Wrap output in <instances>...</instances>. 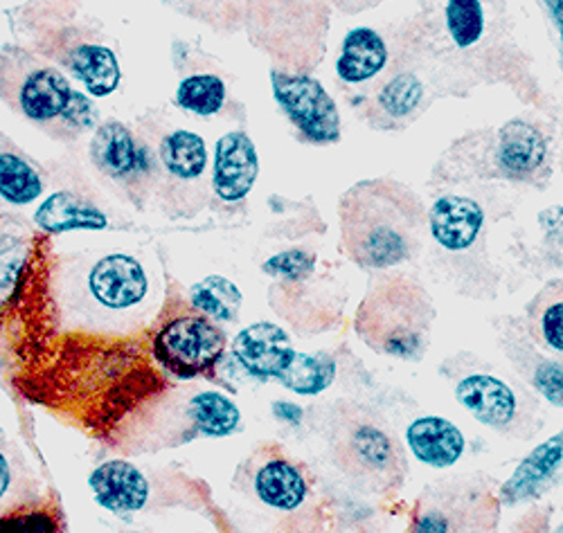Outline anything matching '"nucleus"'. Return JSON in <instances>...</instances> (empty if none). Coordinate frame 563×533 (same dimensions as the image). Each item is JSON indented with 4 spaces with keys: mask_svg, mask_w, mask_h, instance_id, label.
<instances>
[{
    "mask_svg": "<svg viewBox=\"0 0 563 533\" xmlns=\"http://www.w3.org/2000/svg\"><path fill=\"white\" fill-rule=\"evenodd\" d=\"M90 296L109 311H126L147 298L150 277L137 259L129 255H107L88 275Z\"/></svg>",
    "mask_w": 563,
    "mask_h": 533,
    "instance_id": "obj_13",
    "label": "nucleus"
},
{
    "mask_svg": "<svg viewBox=\"0 0 563 533\" xmlns=\"http://www.w3.org/2000/svg\"><path fill=\"white\" fill-rule=\"evenodd\" d=\"M273 410H275V414L279 417V419H285V421H289V423H298L300 419H302V410L298 408V406H294V403H275L273 406Z\"/></svg>",
    "mask_w": 563,
    "mask_h": 533,
    "instance_id": "obj_36",
    "label": "nucleus"
},
{
    "mask_svg": "<svg viewBox=\"0 0 563 533\" xmlns=\"http://www.w3.org/2000/svg\"><path fill=\"white\" fill-rule=\"evenodd\" d=\"M10 484H12V470H10V464H8L5 455L0 453V500L5 498Z\"/></svg>",
    "mask_w": 563,
    "mask_h": 533,
    "instance_id": "obj_37",
    "label": "nucleus"
},
{
    "mask_svg": "<svg viewBox=\"0 0 563 533\" xmlns=\"http://www.w3.org/2000/svg\"><path fill=\"white\" fill-rule=\"evenodd\" d=\"M232 356L253 378L279 382L294 365L298 352L285 329L273 322H255L234 335Z\"/></svg>",
    "mask_w": 563,
    "mask_h": 533,
    "instance_id": "obj_9",
    "label": "nucleus"
},
{
    "mask_svg": "<svg viewBox=\"0 0 563 533\" xmlns=\"http://www.w3.org/2000/svg\"><path fill=\"white\" fill-rule=\"evenodd\" d=\"M431 320L433 307L424 288L408 279H388L363 302L356 329L372 349L410 360L427 349Z\"/></svg>",
    "mask_w": 563,
    "mask_h": 533,
    "instance_id": "obj_3",
    "label": "nucleus"
},
{
    "mask_svg": "<svg viewBox=\"0 0 563 533\" xmlns=\"http://www.w3.org/2000/svg\"><path fill=\"white\" fill-rule=\"evenodd\" d=\"M271 86L277 107L309 144L327 147L341 140L339 107L318 79L300 73L273 70Z\"/></svg>",
    "mask_w": 563,
    "mask_h": 533,
    "instance_id": "obj_7",
    "label": "nucleus"
},
{
    "mask_svg": "<svg viewBox=\"0 0 563 533\" xmlns=\"http://www.w3.org/2000/svg\"><path fill=\"white\" fill-rule=\"evenodd\" d=\"M36 225L48 234H64L75 230H104L109 225L107 214L70 191H57L45 199L34 214Z\"/></svg>",
    "mask_w": 563,
    "mask_h": 533,
    "instance_id": "obj_22",
    "label": "nucleus"
},
{
    "mask_svg": "<svg viewBox=\"0 0 563 533\" xmlns=\"http://www.w3.org/2000/svg\"><path fill=\"white\" fill-rule=\"evenodd\" d=\"M339 466L369 489L399 487L404 457L393 434L365 419H347L334 430L332 442Z\"/></svg>",
    "mask_w": 563,
    "mask_h": 533,
    "instance_id": "obj_5",
    "label": "nucleus"
},
{
    "mask_svg": "<svg viewBox=\"0 0 563 533\" xmlns=\"http://www.w3.org/2000/svg\"><path fill=\"white\" fill-rule=\"evenodd\" d=\"M541 333H543V341L548 343V347L554 349L556 354H561V349H563V304H561V300L550 304L545 309V313L541 315Z\"/></svg>",
    "mask_w": 563,
    "mask_h": 533,
    "instance_id": "obj_34",
    "label": "nucleus"
},
{
    "mask_svg": "<svg viewBox=\"0 0 563 533\" xmlns=\"http://www.w3.org/2000/svg\"><path fill=\"white\" fill-rule=\"evenodd\" d=\"M225 352V335L206 315L183 313L154 335V358L178 380L210 374Z\"/></svg>",
    "mask_w": 563,
    "mask_h": 533,
    "instance_id": "obj_6",
    "label": "nucleus"
},
{
    "mask_svg": "<svg viewBox=\"0 0 563 533\" xmlns=\"http://www.w3.org/2000/svg\"><path fill=\"white\" fill-rule=\"evenodd\" d=\"M96 502L111 513H135L150 502V481L145 473L129 462H104L88 477Z\"/></svg>",
    "mask_w": 563,
    "mask_h": 533,
    "instance_id": "obj_16",
    "label": "nucleus"
},
{
    "mask_svg": "<svg viewBox=\"0 0 563 533\" xmlns=\"http://www.w3.org/2000/svg\"><path fill=\"white\" fill-rule=\"evenodd\" d=\"M158 158L169 178L180 182H197L203 178L208 167V147L199 133L178 129L163 137Z\"/></svg>",
    "mask_w": 563,
    "mask_h": 533,
    "instance_id": "obj_23",
    "label": "nucleus"
},
{
    "mask_svg": "<svg viewBox=\"0 0 563 533\" xmlns=\"http://www.w3.org/2000/svg\"><path fill=\"white\" fill-rule=\"evenodd\" d=\"M455 509L449 507H427L421 511L408 533H455Z\"/></svg>",
    "mask_w": 563,
    "mask_h": 533,
    "instance_id": "obj_32",
    "label": "nucleus"
},
{
    "mask_svg": "<svg viewBox=\"0 0 563 533\" xmlns=\"http://www.w3.org/2000/svg\"><path fill=\"white\" fill-rule=\"evenodd\" d=\"M336 378V360L327 354H298L285 378L279 385H285L287 390L302 395V397H316L324 392Z\"/></svg>",
    "mask_w": 563,
    "mask_h": 533,
    "instance_id": "obj_26",
    "label": "nucleus"
},
{
    "mask_svg": "<svg viewBox=\"0 0 563 533\" xmlns=\"http://www.w3.org/2000/svg\"><path fill=\"white\" fill-rule=\"evenodd\" d=\"M563 459V434L556 432L554 437L537 446L516 470L503 484L498 493L503 504H521L528 500L539 498L561 470Z\"/></svg>",
    "mask_w": 563,
    "mask_h": 533,
    "instance_id": "obj_18",
    "label": "nucleus"
},
{
    "mask_svg": "<svg viewBox=\"0 0 563 533\" xmlns=\"http://www.w3.org/2000/svg\"><path fill=\"white\" fill-rule=\"evenodd\" d=\"M0 533H62V522L51 509H19L0 515Z\"/></svg>",
    "mask_w": 563,
    "mask_h": 533,
    "instance_id": "obj_30",
    "label": "nucleus"
},
{
    "mask_svg": "<svg viewBox=\"0 0 563 533\" xmlns=\"http://www.w3.org/2000/svg\"><path fill=\"white\" fill-rule=\"evenodd\" d=\"M457 403L478 423L507 430L519 417V399L511 387L492 374H468L455 385Z\"/></svg>",
    "mask_w": 563,
    "mask_h": 533,
    "instance_id": "obj_15",
    "label": "nucleus"
},
{
    "mask_svg": "<svg viewBox=\"0 0 563 533\" xmlns=\"http://www.w3.org/2000/svg\"><path fill=\"white\" fill-rule=\"evenodd\" d=\"M550 10V16L556 25V32H561V23H563V0H543Z\"/></svg>",
    "mask_w": 563,
    "mask_h": 533,
    "instance_id": "obj_38",
    "label": "nucleus"
},
{
    "mask_svg": "<svg viewBox=\"0 0 563 533\" xmlns=\"http://www.w3.org/2000/svg\"><path fill=\"white\" fill-rule=\"evenodd\" d=\"M494 163L503 178L534 180L548 165V137L526 120H511L496 133Z\"/></svg>",
    "mask_w": 563,
    "mask_h": 533,
    "instance_id": "obj_12",
    "label": "nucleus"
},
{
    "mask_svg": "<svg viewBox=\"0 0 563 533\" xmlns=\"http://www.w3.org/2000/svg\"><path fill=\"white\" fill-rule=\"evenodd\" d=\"M260 174L257 149L249 133H225L214 149L212 187L225 203H240L253 191Z\"/></svg>",
    "mask_w": 563,
    "mask_h": 533,
    "instance_id": "obj_11",
    "label": "nucleus"
},
{
    "mask_svg": "<svg viewBox=\"0 0 563 533\" xmlns=\"http://www.w3.org/2000/svg\"><path fill=\"white\" fill-rule=\"evenodd\" d=\"M176 104L195 115H214L225 104V84L217 75H192L176 88Z\"/></svg>",
    "mask_w": 563,
    "mask_h": 533,
    "instance_id": "obj_28",
    "label": "nucleus"
},
{
    "mask_svg": "<svg viewBox=\"0 0 563 533\" xmlns=\"http://www.w3.org/2000/svg\"><path fill=\"white\" fill-rule=\"evenodd\" d=\"M431 238L449 255L472 253L485 230V210L468 197L446 193L440 197L427 214Z\"/></svg>",
    "mask_w": 563,
    "mask_h": 533,
    "instance_id": "obj_10",
    "label": "nucleus"
},
{
    "mask_svg": "<svg viewBox=\"0 0 563 533\" xmlns=\"http://www.w3.org/2000/svg\"><path fill=\"white\" fill-rule=\"evenodd\" d=\"M406 442L417 462L431 468H451L466 448L462 430L444 417H419L406 430Z\"/></svg>",
    "mask_w": 563,
    "mask_h": 533,
    "instance_id": "obj_19",
    "label": "nucleus"
},
{
    "mask_svg": "<svg viewBox=\"0 0 563 533\" xmlns=\"http://www.w3.org/2000/svg\"><path fill=\"white\" fill-rule=\"evenodd\" d=\"M62 64L96 97L111 95L122 79L115 55L100 43L70 45L66 55H62Z\"/></svg>",
    "mask_w": 563,
    "mask_h": 533,
    "instance_id": "obj_21",
    "label": "nucleus"
},
{
    "mask_svg": "<svg viewBox=\"0 0 563 533\" xmlns=\"http://www.w3.org/2000/svg\"><path fill=\"white\" fill-rule=\"evenodd\" d=\"M316 268V255L307 253V251H287L279 253L275 257H271L262 270L271 277L285 279V281H300L307 279Z\"/></svg>",
    "mask_w": 563,
    "mask_h": 533,
    "instance_id": "obj_31",
    "label": "nucleus"
},
{
    "mask_svg": "<svg viewBox=\"0 0 563 533\" xmlns=\"http://www.w3.org/2000/svg\"><path fill=\"white\" fill-rule=\"evenodd\" d=\"M90 158L96 167L113 180L145 176L150 160L133 133L120 122L102 124L90 142Z\"/></svg>",
    "mask_w": 563,
    "mask_h": 533,
    "instance_id": "obj_17",
    "label": "nucleus"
},
{
    "mask_svg": "<svg viewBox=\"0 0 563 533\" xmlns=\"http://www.w3.org/2000/svg\"><path fill=\"white\" fill-rule=\"evenodd\" d=\"M242 304L244 296L238 284L221 275H210L192 286V307L208 320L234 322Z\"/></svg>",
    "mask_w": 563,
    "mask_h": 533,
    "instance_id": "obj_25",
    "label": "nucleus"
},
{
    "mask_svg": "<svg viewBox=\"0 0 563 533\" xmlns=\"http://www.w3.org/2000/svg\"><path fill=\"white\" fill-rule=\"evenodd\" d=\"M393 64L388 41L372 27L352 30L336 62V77L347 90L363 92L374 79H379Z\"/></svg>",
    "mask_w": 563,
    "mask_h": 533,
    "instance_id": "obj_14",
    "label": "nucleus"
},
{
    "mask_svg": "<svg viewBox=\"0 0 563 533\" xmlns=\"http://www.w3.org/2000/svg\"><path fill=\"white\" fill-rule=\"evenodd\" d=\"M43 191V180L36 169L14 154H0V197L14 206L36 201Z\"/></svg>",
    "mask_w": 563,
    "mask_h": 533,
    "instance_id": "obj_27",
    "label": "nucleus"
},
{
    "mask_svg": "<svg viewBox=\"0 0 563 533\" xmlns=\"http://www.w3.org/2000/svg\"><path fill=\"white\" fill-rule=\"evenodd\" d=\"M187 414L199 434L206 437H230L240 430L242 412L232 399L221 392H199L190 399Z\"/></svg>",
    "mask_w": 563,
    "mask_h": 533,
    "instance_id": "obj_24",
    "label": "nucleus"
},
{
    "mask_svg": "<svg viewBox=\"0 0 563 533\" xmlns=\"http://www.w3.org/2000/svg\"><path fill=\"white\" fill-rule=\"evenodd\" d=\"M253 491L264 507L291 513L307 502L309 481L305 470L287 457H268L253 475Z\"/></svg>",
    "mask_w": 563,
    "mask_h": 533,
    "instance_id": "obj_20",
    "label": "nucleus"
},
{
    "mask_svg": "<svg viewBox=\"0 0 563 533\" xmlns=\"http://www.w3.org/2000/svg\"><path fill=\"white\" fill-rule=\"evenodd\" d=\"M500 5L503 0H427L412 43L449 70H492L509 36Z\"/></svg>",
    "mask_w": 563,
    "mask_h": 533,
    "instance_id": "obj_2",
    "label": "nucleus"
},
{
    "mask_svg": "<svg viewBox=\"0 0 563 533\" xmlns=\"http://www.w3.org/2000/svg\"><path fill=\"white\" fill-rule=\"evenodd\" d=\"M532 382L537 390L556 408H561V395H563V374L561 365L552 360H541L537 369L532 371Z\"/></svg>",
    "mask_w": 563,
    "mask_h": 533,
    "instance_id": "obj_33",
    "label": "nucleus"
},
{
    "mask_svg": "<svg viewBox=\"0 0 563 533\" xmlns=\"http://www.w3.org/2000/svg\"><path fill=\"white\" fill-rule=\"evenodd\" d=\"M429 102V86L404 59L358 92L354 109L363 107V118L374 129H404L419 118Z\"/></svg>",
    "mask_w": 563,
    "mask_h": 533,
    "instance_id": "obj_8",
    "label": "nucleus"
},
{
    "mask_svg": "<svg viewBox=\"0 0 563 533\" xmlns=\"http://www.w3.org/2000/svg\"><path fill=\"white\" fill-rule=\"evenodd\" d=\"M73 92L66 75L36 55L21 47L0 53V97L23 118L59 126Z\"/></svg>",
    "mask_w": 563,
    "mask_h": 533,
    "instance_id": "obj_4",
    "label": "nucleus"
},
{
    "mask_svg": "<svg viewBox=\"0 0 563 533\" xmlns=\"http://www.w3.org/2000/svg\"><path fill=\"white\" fill-rule=\"evenodd\" d=\"M332 3L345 12V14H358V12H365L369 8H377L382 5L384 0H332Z\"/></svg>",
    "mask_w": 563,
    "mask_h": 533,
    "instance_id": "obj_35",
    "label": "nucleus"
},
{
    "mask_svg": "<svg viewBox=\"0 0 563 533\" xmlns=\"http://www.w3.org/2000/svg\"><path fill=\"white\" fill-rule=\"evenodd\" d=\"M345 255L365 270H388L415 257L427 212L419 197L390 178H367L341 201Z\"/></svg>",
    "mask_w": 563,
    "mask_h": 533,
    "instance_id": "obj_1",
    "label": "nucleus"
},
{
    "mask_svg": "<svg viewBox=\"0 0 563 533\" xmlns=\"http://www.w3.org/2000/svg\"><path fill=\"white\" fill-rule=\"evenodd\" d=\"M25 259V241L14 234H0V304H5L14 296Z\"/></svg>",
    "mask_w": 563,
    "mask_h": 533,
    "instance_id": "obj_29",
    "label": "nucleus"
}]
</instances>
